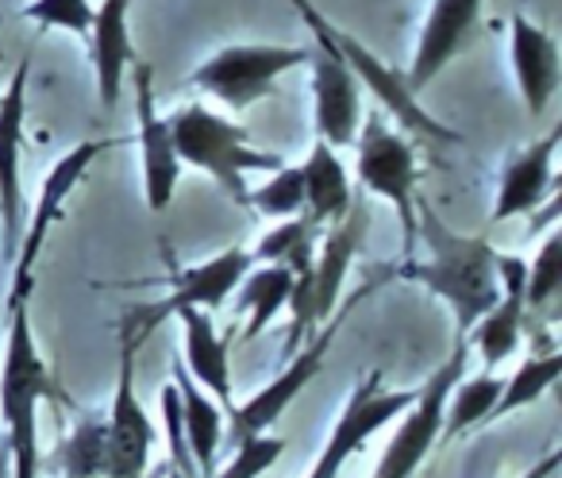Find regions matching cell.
<instances>
[{
  "label": "cell",
  "mask_w": 562,
  "mask_h": 478,
  "mask_svg": "<svg viewBox=\"0 0 562 478\" xmlns=\"http://www.w3.org/2000/svg\"><path fill=\"white\" fill-rule=\"evenodd\" d=\"M336 332H339V324H328V329H324L321 336H316L313 344H308L305 352H301L297 359L290 363V367L281 370L278 378H270V382H266L262 390L255 393V398L243 401V405H235L232 413H227L235 421V429H239V436H255V432H266L270 424H278L281 416H285V409H290L293 401L301 398V390H305V386L324 370V359H328Z\"/></svg>",
  "instance_id": "obj_18"
},
{
  "label": "cell",
  "mask_w": 562,
  "mask_h": 478,
  "mask_svg": "<svg viewBox=\"0 0 562 478\" xmlns=\"http://www.w3.org/2000/svg\"><path fill=\"white\" fill-rule=\"evenodd\" d=\"M313 116H316V135L331 147H351L355 135L362 127V86L351 70L344 66V58L328 47H316L313 58Z\"/></svg>",
  "instance_id": "obj_17"
},
{
  "label": "cell",
  "mask_w": 562,
  "mask_h": 478,
  "mask_svg": "<svg viewBox=\"0 0 562 478\" xmlns=\"http://www.w3.org/2000/svg\"><path fill=\"white\" fill-rule=\"evenodd\" d=\"M362 235H367V209L355 201L347 209V216H339L331 224V232L324 235L321 255H313L308 270L293 275V293H290V305H285L293 309V332L285 340V352H297L305 344V336L316 332V324H324L336 313L347 270H351L355 255L362 247Z\"/></svg>",
  "instance_id": "obj_5"
},
{
  "label": "cell",
  "mask_w": 562,
  "mask_h": 478,
  "mask_svg": "<svg viewBox=\"0 0 562 478\" xmlns=\"http://www.w3.org/2000/svg\"><path fill=\"white\" fill-rule=\"evenodd\" d=\"M24 16L40 27H55V32H70L86 40L93 4L89 0H32V4H24Z\"/></svg>",
  "instance_id": "obj_33"
},
{
  "label": "cell",
  "mask_w": 562,
  "mask_h": 478,
  "mask_svg": "<svg viewBox=\"0 0 562 478\" xmlns=\"http://www.w3.org/2000/svg\"><path fill=\"white\" fill-rule=\"evenodd\" d=\"M301 178H305V216L313 224H336L339 216H347V209L355 204V193L347 166L339 163L331 143H313L308 158L301 163Z\"/></svg>",
  "instance_id": "obj_24"
},
{
  "label": "cell",
  "mask_w": 562,
  "mask_h": 478,
  "mask_svg": "<svg viewBox=\"0 0 562 478\" xmlns=\"http://www.w3.org/2000/svg\"><path fill=\"white\" fill-rule=\"evenodd\" d=\"M559 375H562V355H554V352L528 355V359L516 367V375L508 378V382H501V393L485 421H501V416L516 413V409L536 405V401L559 382Z\"/></svg>",
  "instance_id": "obj_27"
},
{
  "label": "cell",
  "mask_w": 562,
  "mask_h": 478,
  "mask_svg": "<svg viewBox=\"0 0 562 478\" xmlns=\"http://www.w3.org/2000/svg\"><path fill=\"white\" fill-rule=\"evenodd\" d=\"M562 140V124H554L547 135L531 140L524 151H516L505 163L497 181V197H493L490 220H513L524 212H536L543 204V197L554 186V151Z\"/></svg>",
  "instance_id": "obj_20"
},
{
  "label": "cell",
  "mask_w": 562,
  "mask_h": 478,
  "mask_svg": "<svg viewBox=\"0 0 562 478\" xmlns=\"http://www.w3.org/2000/svg\"><path fill=\"white\" fill-rule=\"evenodd\" d=\"M467 370V336L454 340L451 359L439 370H431L428 382L416 390L413 405L401 413V424L393 432V440L385 444V455L378 463L374 478H413L420 470V463L428 459V452L436 447L439 432H443V405L451 386Z\"/></svg>",
  "instance_id": "obj_8"
},
{
  "label": "cell",
  "mask_w": 562,
  "mask_h": 478,
  "mask_svg": "<svg viewBox=\"0 0 562 478\" xmlns=\"http://www.w3.org/2000/svg\"><path fill=\"white\" fill-rule=\"evenodd\" d=\"M147 332H139L132 321H124L120 332V375L116 393H112L109 409V478H143L150 459V444H155V424L143 413L139 398H135V347Z\"/></svg>",
  "instance_id": "obj_11"
},
{
  "label": "cell",
  "mask_w": 562,
  "mask_h": 478,
  "mask_svg": "<svg viewBox=\"0 0 562 478\" xmlns=\"http://www.w3.org/2000/svg\"><path fill=\"white\" fill-rule=\"evenodd\" d=\"M55 470L66 478H109V424L81 416L78 429L58 444Z\"/></svg>",
  "instance_id": "obj_26"
},
{
  "label": "cell",
  "mask_w": 562,
  "mask_h": 478,
  "mask_svg": "<svg viewBox=\"0 0 562 478\" xmlns=\"http://www.w3.org/2000/svg\"><path fill=\"white\" fill-rule=\"evenodd\" d=\"M497 393H501V378L493 375V370H482V375H474V378H459V382L451 386V393H447L443 432H439V436H462V432L485 424Z\"/></svg>",
  "instance_id": "obj_28"
},
{
  "label": "cell",
  "mask_w": 562,
  "mask_h": 478,
  "mask_svg": "<svg viewBox=\"0 0 562 478\" xmlns=\"http://www.w3.org/2000/svg\"><path fill=\"white\" fill-rule=\"evenodd\" d=\"M413 398H416L413 390H385L382 370H370V375L351 390V398H347L339 421L331 424L328 444L321 447V455H316L308 478H339L344 463L351 459V455L359 452V447L367 444L378 429H385L390 421H397V416L413 405Z\"/></svg>",
  "instance_id": "obj_10"
},
{
  "label": "cell",
  "mask_w": 562,
  "mask_h": 478,
  "mask_svg": "<svg viewBox=\"0 0 562 478\" xmlns=\"http://www.w3.org/2000/svg\"><path fill=\"white\" fill-rule=\"evenodd\" d=\"M173 316L181 321V332H186V370L196 378V386L212 393L216 401H224V409L232 413V363H227V344L216 336V324L204 309L196 305H181L173 309Z\"/></svg>",
  "instance_id": "obj_22"
},
{
  "label": "cell",
  "mask_w": 562,
  "mask_h": 478,
  "mask_svg": "<svg viewBox=\"0 0 562 478\" xmlns=\"http://www.w3.org/2000/svg\"><path fill=\"white\" fill-rule=\"evenodd\" d=\"M166 124H170L173 151H178L181 163L196 166V170H204L209 178H216L220 189H224L235 204H243V209H247V174H258V170L270 174L285 163L281 155L258 151L239 124L216 116V112H209L204 104H181L173 116H166Z\"/></svg>",
  "instance_id": "obj_4"
},
{
  "label": "cell",
  "mask_w": 562,
  "mask_h": 478,
  "mask_svg": "<svg viewBox=\"0 0 562 478\" xmlns=\"http://www.w3.org/2000/svg\"><path fill=\"white\" fill-rule=\"evenodd\" d=\"M239 290V309L247 313V329H243V340H255L270 329V321L290 305L293 293V270L281 267V263H266V267H250L243 275V282L235 286Z\"/></svg>",
  "instance_id": "obj_25"
},
{
  "label": "cell",
  "mask_w": 562,
  "mask_h": 478,
  "mask_svg": "<svg viewBox=\"0 0 562 478\" xmlns=\"http://www.w3.org/2000/svg\"><path fill=\"white\" fill-rule=\"evenodd\" d=\"M416 244L428 247V259L408 255L397 267V275L408 278V282H420L428 293L447 301L454 324H459V336H467L490 313L501 293L497 252L485 244L482 235L451 232L424 201H416Z\"/></svg>",
  "instance_id": "obj_1"
},
{
  "label": "cell",
  "mask_w": 562,
  "mask_h": 478,
  "mask_svg": "<svg viewBox=\"0 0 562 478\" xmlns=\"http://www.w3.org/2000/svg\"><path fill=\"white\" fill-rule=\"evenodd\" d=\"M316 227L321 224H313L305 212L285 216L278 227H270V232L258 240V247L250 255H255V263H281V267H290L293 275H301V270H308V263H313V255H316Z\"/></svg>",
  "instance_id": "obj_29"
},
{
  "label": "cell",
  "mask_w": 562,
  "mask_h": 478,
  "mask_svg": "<svg viewBox=\"0 0 562 478\" xmlns=\"http://www.w3.org/2000/svg\"><path fill=\"white\" fill-rule=\"evenodd\" d=\"M250 267H255V255L243 252V247H227V252L212 255L201 267L178 270L170 286V298L150 309H135L127 321H135L139 332H150L162 316H170L173 309H181V305H196V309H204V313H212V309L224 305L227 293H235V286L243 282V275H247Z\"/></svg>",
  "instance_id": "obj_15"
},
{
  "label": "cell",
  "mask_w": 562,
  "mask_h": 478,
  "mask_svg": "<svg viewBox=\"0 0 562 478\" xmlns=\"http://www.w3.org/2000/svg\"><path fill=\"white\" fill-rule=\"evenodd\" d=\"M132 0H101V9H93L89 20V51H93V74H97V97L104 109H116L120 93H124L127 66H132Z\"/></svg>",
  "instance_id": "obj_21"
},
{
  "label": "cell",
  "mask_w": 562,
  "mask_h": 478,
  "mask_svg": "<svg viewBox=\"0 0 562 478\" xmlns=\"http://www.w3.org/2000/svg\"><path fill=\"white\" fill-rule=\"evenodd\" d=\"M281 452H285V440L281 436H266V432L243 436L239 447H235V459L212 478H258L281 459Z\"/></svg>",
  "instance_id": "obj_32"
},
{
  "label": "cell",
  "mask_w": 562,
  "mask_h": 478,
  "mask_svg": "<svg viewBox=\"0 0 562 478\" xmlns=\"http://www.w3.org/2000/svg\"><path fill=\"white\" fill-rule=\"evenodd\" d=\"M135 120H139V158H143V197L150 212H166L178 193L181 158L173 151V135L155 104V74L147 63L135 66Z\"/></svg>",
  "instance_id": "obj_13"
},
{
  "label": "cell",
  "mask_w": 562,
  "mask_h": 478,
  "mask_svg": "<svg viewBox=\"0 0 562 478\" xmlns=\"http://www.w3.org/2000/svg\"><path fill=\"white\" fill-rule=\"evenodd\" d=\"M562 293V232H551L539 247L536 263L528 267V282H524V305L547 309Z\"/></svg>",
  "instance_id": "obj_31"
},
{
  "label": "cell",
  "mask_w": 562,
  "mask_h": 478,
  "mask_svg": "<svg viewBox=\"0 0 562 478\" xmlns=\"http://www.w3.org/2000/svg\"><path fill=\"white\" fill-rule=\"evenodd\" d=\"M313 51L308 47H281V43H232V47H220L216 55H209L193 74L196 89H204L209 97L224 101L232 112L250 109L255 101H262L273 89V81L281 74L308 66Z\"/></svg>",
  "instance_id": "obj_6"
},
{
  "label": "cell",
  "mask_w": 562,
  "mask_h": 478,
  "mask_svg": "<svg viewBox=\"0 0 562 478\" xmlns=\"http://www.w3.org/2000/svg\"><path fill=\"white\" fill-rule=\"evenodd\" d=\"M290 4L297 9V16L305 20L308 32L316 35V47L336 51V55L344 58L347 70L359 78V86L370 89V93L382 101V109L390 112V116L397 120L408 135H420V140H431V143H462V135L454 132V127L439 124L428 109H420L413 86L405 81V70H393V66L385 63L382 55H374L359 35H351L347 27L331 24V20L316 9L313 0H290Z\"/></svg>",
  "instance_id": "obj_3"
},
{
  "label": "cell",
  "mask_w": 562,
  "mask_h": 478,
  "mask_svg": "<svg viewBox=\"0 0 562 478\" xmlns=\"http://www.w3.org/2000/svg\"><path fill=\"white\" fill-rule=\"evenodd\" d=\"M477 16H482V0H431L413 51V63L405 70V81L413 86V93L428 89L451 66V58H459L467 51V43L477 32Z\"/></svg>",
  "instance_id": "obj_14"
},
{
  "label": "cell",
  "mask_w": 562,
  "mask_h": 478,
  "mask_svg": "<svg viewBox=\"0 0 562 478\" xmlns=\"http://www.w3.org/2000/svg\"><path fill=\"white\" fill-rule=\"evenodd\" d=\"M27 78L32 58H20L9 89L0 93V259H16L24 235V181H20V155H24V120H27Z\"/></svg>",
  "instance_id": "obj_12"
},
{
  "label": "cell",
  "mask_w": 562,
  "mask_h": 478,
  "mask_svg": "<svg viewBox=\"0 0 562 478\" xmlns=\"http://www.w3.org/2000/svg\"><path fill=\"white\" fill-rule=\"evenodd\" d=\"M247 209L262 212V216L285 220L305 212V178H301V166H285L270 170V178L258 189H247Z\"/></svg>",
  "instance_id": "obj_30"
},
{
  "label": "cell",
  "mask_w": 562,
  "mask_h": 478,
  "mask_svg": "<svg viewBox=\"0 0 562 478\" xmlns=\"http://www.w3.org/2000/svg\"><path fill=\"white\" fill-rule=\"evenodd\" d=\"M508 63H513L524 112H528V120H539L547 112V104L554 101L562 81L559 43H554V35L547 27L531 24L524 12H513V20H508Z\"/></svg>",
  "instance_id": "obj_16"
},
{
  "label": "cell",
  "mask_w": 562,
  "mask_h": 478,
  "mask_svg": "<svg viewBox=\"0 0 562 478\" xmlns=\"http://www.w3.org/2000/svg\"><path fill=\"white\" fill-rule=\"evenodd\" d=\"M58 398L40 355L27 301L9 305V344L0 370V421L9 432L12 478H40V401Z\"/></svg>",
  "instance_id": "obj_2"
},
{
  "label": "cell",
  "mask_w": 562,
  "mask_h": 478,
  "mask_svg": "<svg viewBox=\"0 0 562 478\" xmlns=\"http://www.w3.org/2000/svg\"><path fill=\"white\" fill-rule=\"evenodd\" d=\"M112 143L104 140H86L78 143L74 151H66L50 174L43 178L40 189V201H35L32 220L24 224V235H20V247H16V259H12V290H9V305L12 301H32V286H35V263H40V252L47 244L50 227L63 220L66 201L74 197V189L81 186V178L89 174V166L109 151Z\"/></svg>",
  "instance_id": "obj_9"
},
{
  "label": "cell",
  "mask_w": 562,
  "mask_h": 478,
  "mask_svg": "<svg viewBox=\"0 0 562 478\" xmlns=\"http://www.w3.org/2000/svg\"><path fill=\"white\" fill-rule=\"evenodd\" d=\"M497 282L501 293L493 301V309L467 332L474 340L477 355H482L485 370L501 367L508 355L516 352L524 336V316H528V305H524V282H528V263L516 259V255H497Z\"/></svg>",
  "instance_id": "obj_19"
},
{
  "label": "cell",
  "mask_w": 562,
  "mask_h": 478,
  "mask_svg": "<svg viewBox=\"0 0 562 478\" xmlns=\"http://www.w3.org/2000/svg\"><path fill=\"white\" fill-rule=\"evenodd\" d=\"M359 151L355 158V170H359V181L370 189L374 197L393 204L401 224V247H405V259L416 252V151L413 143L401 132H393L385 120L370 116L367 124L359 127L351 143Z\"/></svg>",
  "instance_id": "obj_7"
},
{
  "label": "cell",
  "mask_w": 562,
  "mask_h": 478,
  "mask_svg": "<svg viewBox=\"0 0 562 478\" xmlns=\"http://www.w3.org/2000/svg\"><path fill=\"white\" fill-rule=\"evenodd\" d=\"M173 386H178V405H181V432H186L189 455H193L196 470L204 478L216 475V452L220 436H224V421H220V405L193 386V375L186 370V363H173Z\"/></svg>",
  "instance_id": "obj_23"
},
{
  "label": "cell",
  "mask_w": 562,
  "mask_h": 478,
  "mask_svg": "<svg viewBox=\"0 0 562 478\" xmlns=\"http://www.w3.org/2000/svg\"><path fill=\"white\" fill-rule=\"evenodd\" d=\"M162 478H186V475H181L178 467H166V470H162Z\"/></svg>",
  "instance_id": "obj_34"
}]
</instances>
